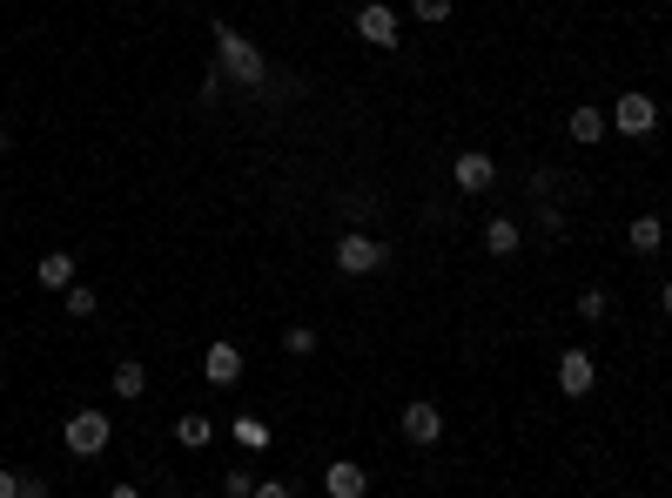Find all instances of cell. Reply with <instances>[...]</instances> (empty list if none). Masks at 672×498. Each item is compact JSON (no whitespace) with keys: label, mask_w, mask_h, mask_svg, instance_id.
<instances>
[{"label":"cell","mask_w":672,"mask_h":498,"mask_svg":"<svg viewBox=\"0 0 672 498\" xmlns=\"http://www.w3.org/2000/svg\"><path fill=\"white\" fill-rule=\"evenodd\" d=\"M216 68L229 74L235 88H269V54L249 41V34H235L229 21L216 27Z\"/></svg>","instance_id":"obj_1"},{"label":"cell","mask_w":672,"mask_h":498,"mask_svg":"<svg viewBox=\"0 0 672 498\" xmlns=\"http://www.w3.org/2000/svg\"><path fill=\"white\" fill-rule=\"evenodd\" d=\"M61 438H68V451H74V458H101V451H108V438H114V417H108V411H68Z\"/></svg>","instance_id":"obj_2"},{"label":"cell","mask_w":672,"mask_h":498,"mask_svg":"<svg viewBox=\"0 0 672 498\" xmlns=\"http://www.w3.org/2000/svg\"><path fill=\"white\" fill-rule=\"evenodd\" d=\"M383 263H390V250L377 236H364V229H343V236H337V270L343 277H377Z\"/></svg>","instance_id":"obj_3"},{"label":"cell","mask_w":672,"mask_h":498,"mask_svg":"<svg viewBox=\"0 0 672 498\" xmlns=\"http://www.w3.org/2000/svg\"><path fill=\"white\" fill-rule=\"evenodd\" d=\"M357 41L364 48H398L404 41V21H398L390 0H364V8H357Z\"/></svg>","instance_id":"obj_4"},{"label":"cell","mask_w":672,"mask_h":498,"mask_svg":"<svg viewBox=\"0 0 672 498\" xmlns=\"http://www.w3.org/2000/svg\"><path fill=\"white\" fill-rule=\"evenodd\" d=\"M612 129H619V135H652V129H659V101H652L646 88H625V95L612 101Z\"/></svg>","instance_id":"obj_5"},{"label":"cell","mask_w":672,"mask_h":498,"mask_svg":"<svg viewBox=\"0 0 672 498\" xmlns=\"http://www.w3.org/2000/svg\"><path fill=\"white\" fill-rule=\"evenodd\" d=\"M451 182L464 189V196H485V189H498V162L485 156V148H464V156L451 162Z\"/></svg>","instance_id":"obj_6"},{"label":"cell","mask_w":672,"mask_h":498,"mask_svg":"<svg viewBox=\"0 0 672 498\" xmlns=\"http://www.w3.org/2000/svg\"><path fill=\"white\" fill-rule=\"evenodd\" d=\"M404 438H411V445H438V438H444V411L430 404V398H411V404H404Z\"/></svg>","instance_id":"obj_7"},{"label":"cell","mask_w":672,"mask_h":498,"mask_svg":"<svg viewBox=\"0 0 672 498\" xmlns=\"http://www.w3.org/2000/svg\"><path fill=\"white\" fill-rule=\"evenodd\" d=\"M591 385H599V364H591V351H559V391H565V398H585Z\"/></svg>","instance_id":"obj_8"},{"label":"cell","mask_w":672,"mask_h":498,"mask_svg":"<svg viewBox=\"0 0 672 498\" xmlns=\"http://www.w3.org/2000/svg\"><path fill=\"white\" fill-rule=\"evenodd\" d=\"M323 491L330 498H370V472L357 458H337V465H323Z\"/></svg>","instance_id":"obj_9"},{"label":"cell","mask_w":672,"mask_h":498,"mask_svg":"<svg viewBox=\"0 0 672 498\" xmlns=\"http://www.w3.org/2000/svg\"><path fill=\"white\" fill-rule=\"evenodd\" d=\"M203 377H209V385H235V377H243V351H235L229 337H216L203 351Z\"/></svg>","instance_id":"obj_10"},{"label":"cell","mask_w":672,"mask_h":498,"mask_svg":"<svg viewBox=\"0 0 672 498\" xmlns=\"http://www.w3.org/2000/svg\"><path fill=\"white\" fill-rule=\"evenodd\" d=\"M485 250H491V256H518V250H525L518 216H491V222H485Z\"/></svg>","instance_id":"obj_11"},{"label":"cell","mask_w":672,"mask_h":498,"mask_svg":"<svg viewBox=\"0 0 672 498\" xmlns=\"http://www.w3.org/2000/svg\"><path fill=\"white\" fill-rule=\"evenodd\" d=\"M108 385H114V398H122V404H135V398L148 391V364H142V357H122V364L108 371Z\"/></svg>","instance_id":"obj_12"},{"label":"cell","mask_w":672,"mask_h":498,"mask_svg":"<svg viewBox=\"0 0 672 498\" xmlns=\"http://www.w3.org/2000/svg\"><path fill=\"white\" fill-rule=\"evenodd\" d=\"M34 277H41V290H74V250H48L34 263Z\"/></svg>","instance_id":"obj_13"},{"label":"cell","mask_w":672,"mask_h":498,"mask_svg":"<svg viewBox=\"0 0 672 498\" xmlns=\"http://www.w3.org/2000/svg\"><path fill=\"white\" fill-rule=\"evenodd\" d=\"M209 438H216V417H209V411H182V417H175V445H182V451H203Z\"/></svg>","instance_id":"obj_14"},{"label":"cell","mask_w":672,"mask_h":498,"mask_svg":"<svg viewBox=\"0 0 672 498\" xmlns=\"http://www.w3.org/2000/svg\"><path fill=\"white\" fill-rule=\"evenodd\" d=\"M625 243H632V250H659V243H665V222H659V216H632Z\"/></svg>","instance_id":"obj_15"},{"label":"cell","mask_w":672,"mask_h":498,"mask_svg":"<svg viewBox=\"0 0 672 498\" xmlns=\"http://www.w3.org/2000/svg\"><path fill=\"white\" fill-rule=\"evenodd\" d=\"M572 142H606V108H572Z\"/></svg>","instance_id":"obj_16"},{"label":"cell","mask_w":672,"mask_h":498,"mask_svg":"<svg viewBox=\"0 0 672 498\" xmlns=\"http://www.w3.org/2000/svg\"><path fill=\"white\" fill-rule=\"evenodd\" d=\"M451 8H457V0H411V14H417L424 27H444V21H451Z\"/></svg>","instance_id":"obj_17"},{"label":"cell","mask_w":672,"mask_h":498,"mask_svg":"<svg viewBox=\"0 0 672 498\" xmlns=\"http://www.w3.org/2000/svg\"><path fill=\"white\" fill-rule=\"evenodd\" d=\"M61 296H68V317H95V311H101V296H95L88 283H74V290H61Z\"/></svg>","instance_id":"obj_18"},{"label":"cell","mask_w":672,"mask_h":498,"mask_svg":"<svg viewBox=\"0 0 672 498\" xmlns=\"http://www.w3.org/2000/svg\"><path fill=\"white\" fill-rule=\"evenodd\" d=\"M283 351H290V357H316V330H309V324L283 330Z\"/></svg>","instance_id":"obj_19"},{"label":"cell","mask_w":672,"mask_h":498,"mask_svg":"<svg viewBox=\"0 0 672 498\" xmlns=\"http://www.w3.org/2000/svg\"><path fill=\"white\" fill-rule=\"evenodd\" d=\"M606 311H612L606 290H585V296H578V324H606Z\"/></svg>","instance_id":"obj_20"},{"label":"cell","mask_w":672,"mask_h":498,"mask_svg":"<svg viewBox=\"0 0 672 498\" xmlns=\"http://www.w3.org/2000/svg\"><path fill=\"white\" fill-rule=\"evenodd\" d=\"M235 438H243V445H269V425H262V417H235Z\"/></svg>","instance_id":"obj_21"},{"label":"cell","mask_w":672,"mask_h":498,"mask_svg":"<svg viewBox=\"0 0 672 498\" xmlns=\"http://www.w3.org/2000/svg\"><path fill=\"white\" fill-rule=\"evenodd\" d=\"M222 498H256V478H249V472H229V478H222Z\"/></svg>","instance_id":"obj_22"},{"label":"cell","mask_w":672,"mask_h":498,"mask_svg":"<svg viewBox=\"0 0 672 498\" xmlns=\"http://www.w3.org/2000/svg\"><path fill=\"white\" fill-rule=\"evenodd\" d=\"M538 229H551V236H559V229H565V209H559V203H551V196L538 203Z\"/></svg>","instance_id":"obj_23"},{"label":"cell","mask_w":672,"mask_h":498,"mask_svg":"<svg viewBox=\"0 0 672 498\" xmlns=\"http://www.w3.org/2000/svg\"><path fill=\"white\" fill-rule=\"evenodd\" d=\"M256 498H296V491H290L283 478H256Z\"/></svg>","instance_id":"obj_24"},{"label":"cell","mask_w":672,"mask_h":498,"mask_svg":"<svg viewBox=\"0 0 672 498\" xmlns=\"http://www.w3.org/2000/svg\"><path fill=\"white\" fill-rule=\"evenodd\" d=\"M0 498H21V472H8V465H0Z\"/></svg>","instance_id":"obj_25"},{"label":"cell","mask_w":672,"mask_h":498,"mask_svg":"<svg viewBox=\"0 0 672 498\" xmlns=\"http://www.w3.org/2000/svg\"><path fill=\"white\" fill-rule=\"evenodd\" d=\"M21 498H54V491H48V478H21Z\"/></svg>","instance_id":"obj_26"},{"label":"cell","mask_w":672,"mask_h":498,"mask_svg":"<svg viewBox=\"0 0 672 498\" xmlns=\"http://www.w3.org/2000/svg\"><path fill=\"white\" fill-rule=\"evenodd\" d=\"M108 498H142V485H114V491H108Z\"/></svg>","instance_id":"obj_27"},{"label":"cell","mask_w":672,"mask_h":498,"mask_svg":"<svg viewBox=\"0 0 672 498\" xmlns=\"http://www.w3.org/2000/svg\"><path fill=\"white\" fill-rule=\"evenodd\" d=\"M659 311H665V317H672V283H665V290H659Z\"/></svg>","instance_id":"obj_28"},{"label":"cell","mask_w":672,"mask_h":498,"mask_svg":"<svg viewBox=\"0 0 672 498\" xmlns=\"http://www.w3.org/2000/svg\"><path fill=\"white\" fill-rule=\"evenodd\" d=\"M8 148H14V142H8V122H0V156H8Z\"/></svg>","instance_id":"obj_29"},{"label":"cell","mask_w":672,"mask_h":498,"mask_svg":"<svg viewBox=\"0 0 672 498\" xmlns=\"http://www.w3.org/2000/svg\"><path fill=\"white\" fill-rule=\"evenodd\" d=\"M0 196H8V182H0Z\"/></svg>","instance_id":"obj_30"},{"label":"cell","mask_w":672,"mask_h":498,"mask_svg":"<svg viewBox=\"0 0 672 498\" xmlns=\"http://www.w3.org/2000/svg\"><path fill=\"white\" fill-rule=\"evenodd\" d=\"M203 8H216V0H203Z\"/></svg>","instance_id":"obj_31"},{"label":"cell","mask_w":672,"mask_h":498,"mask_svg":"<svg viewBox=\"0 0 672 498\" xmlns=\"http://www.w3.org/2000/svg\"><path fill=\"white\" fill-rule=\"evenodd\" d=\"M0 377H8V364H0Z\"/></svg>","instance_id":"obj_32"}]
</instances>
